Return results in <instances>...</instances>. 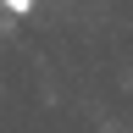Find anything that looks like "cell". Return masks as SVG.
<instances>
[{"mask_svg": "<svg viewBox=\"0 0 133 133\" xmlns=\"http://www.w3.org/2000/svg\"><path fill=\"white\" fill-rule=\"evenodd\" d=\"M6 11H11V17H28V11H33V0H6Z\"/></svg>", "mask_w": 133, "mask_h": 133, "instance_id": "cell-1", "label": "cell"}]
</instances>
